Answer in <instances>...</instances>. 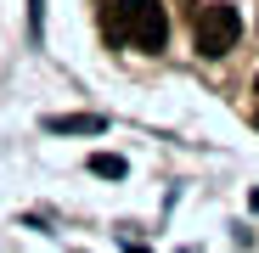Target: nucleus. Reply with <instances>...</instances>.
Instances as JSON below:
<instances>
[{
  "instance_id": "obj_1",
  "label": "nucleus",
  "mask_w": 259,
  "mask_h": 253,
  "mask_svg": "<svg viewBox=\"0 0 259 253\" xmlns=\"http://www.w3.org/2000/svg\"><path fill=\"white\" fill-rule=\"evenodd\" d=\"M102 28H107V39L136 45L147 57L169 45V12H163V0H107Z\"/></svg>"
},
{
  "instance_id": "obj_2",
  "label": "nucleus",
  "mask_w": 259,
  "mask_h": 253,
  "mask_svg": "<svg viewBox=\"0 0 259 253\" xmlns=\"http://www.w3.org/2000/svg\"><path fill=\"white\" fill-rule=\"evenodd\" d=\"M237 39H242V12L237 6H203V17H197V51L203 57H226Z\"/></svg>"
},
{
  "instance_id": "obj_3",
  "label": "nucleus",
  "mask_w": 259,
  "mask_h": 253,
  "mask_svg": "<svg viewBox=\"0 0 259 253\" xmlns=\"http://www.w3.org/2000/svg\"><path fill=\"white\" fill-rule=\"evenodd\" d=\"M91 175H102V180H118V175H124V158H113V152H96V158H91Z\"/></svg>"
},
{
  "instance_id": "obj_4",
  "label": "nucleus",
  "mask_w": 259,
  "mask_h": 253,
  "mask_svg": "<svg viewBox=\"0 0 259 253\" xmlns=\"http://www.w3.org/2000/svg\"><path fill=\"white\" fill-rule=\"evenodd\" d=\"M51 130H79V135H96L102 118H51Z\"/></svg>"
},
{
  "instance_id": "obj_5",
  "label": "nucleus",
  "mask_w": 259,
  "mask_h": 253,
  "mask_svg": "<svg viewBox=\"0 0 259 253\" xmlns=\"http://www.w3.org/2000/svg\"><path fill=\"white\" fill-rule=\"evenodd\" d=\"M253 96H259V73H253ZM253 124H259V113H253Z\"/></svg>"
}]
</instances>
